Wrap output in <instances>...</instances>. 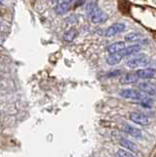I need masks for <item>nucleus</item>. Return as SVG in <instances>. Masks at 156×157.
<instances>
[{
    "label": "nucleus",
    "instance_id": "1",
    "mask_svg": "<svg viewBox=\"0 0 156 157\" xmlns=\"http://www.w3.org/2000/svg\"><path fill=\"white\" fill-rule=\"evenodd\" d=\"M86 13L93 24H101L107 20V15L98 7L96 1H91L87 4Z\"/></svg>",
    "mask_w": 156,
    "mask_h": 157
},
{
    "label": "nucleus",
    "instance_id": "2",
    "mask_svg": "<svg viewBox=\"0 0 156 157\" xmlns=\"http://www.w3.org/2000/svg\"><path fill=\"white\" fill-rule=\"evenodd\" d=\"M147 62H148V59L146 57L145 54H139V55H135V57L127 61L126 64L129 68L135 69L140 66H146L147 65Z\"/></svg>",
    "mask_w": 156,
    "mask_h": 157
},
{
    "label": "nucleus",
    "instance_id": "3",
    "mask_svg": "<svg viewBox=\"0 0 156 157\" xmlns=\"http://www.w3.org/2000/svg\"><path fill=\"white\" fill-rule=\"evenodd\" d=\"M119 94L124 97L128 98V99H133V100H140L143 101L146 95H143L140 91L136 90H131V88H127V90H123L119 92Z\"/></svg>",
    "mask_w": 156,
    "mask_h": 157
},
{
    "label": "nucleus",
    "instance_id": "4",
    "mask_svg": "<svg viewBox=\"0 0 156 157\" xmlns=\"http://www.w3.org/2000/svg\"><path fill=\"white\" fill-rule=\"evenodd\" d=\"M125 29H126V25L123 24V23H116V24H113L112 26H110L105 31L104 36L106 37L114 36H116L117 33H122L123 31H125Z\"/></svg>",
    "mask_w": 156,
    "mask_h": 157
},
{
    "label": "nucleus",
    "instance_id": "5",
    "mask_svg": "<svg viewBox=\"0 0 156 157\" xmlns=\"http://www.w3.org/2000/svg\"><path fill=\"white\" fill-rule=\"evenodd\" d=\"M139 90L143 91V93H146L148 96H155L156 95V86L154 85L147 82H141L139 85Z\"/></svg>",
    "mask_w": 156,
    "mask_h": 157
},
{
    "label": "nucleus",
    "instance_id": "6",
    "mask_svg": "<svg viewBox=\"0 0 156 157\" xmlns=\"http://www.w3.org/2000/svg\"><path fill=\"white\" fill-rule=\"evenodd\" d=\"M130 119L134 123H135V124L140 126H147L149 124V119L145 115L141 114V113H138V112L131 113Z\"/></svg>",
    "mask_w": 156,
    "mask_h": 157
},
{
    "label": "nucleus",
    "instance_id": "7",
    "mask_svg": "<svg viewBox=\"0 0 156 157\" xmlns=\"http://www.w3.org/2000/svg\"><path fill=\"white\" fill-rule=\"evenodd\" d=\"M125 40L129 42H143V43L148 42V39L143 34H141L139 33H131L129 34H127L125 36Z\"/></svg>",
    "mask_w": 156,
    "mask_h": 157
},
{
    "label": "nucleus",
    "instance_id": "8",
    "mask_svg": "<svg viewBox=\"0 0 156 157\" xmlns=\"http://www.w3.org/2000/svg\"><path fill=\"white\" fill-rule=\"evenodd\" d=\"M122 130H123V132H125L126 134H128L131 136L134 137H136V139H141L143 137V132H141L139 129H138V128H135V127H131L130 125H125L122 127Z\"/></svg>",
    "mask_w": 156,
    "mask_h": 157
},
{
    "label": "nucleus",
    "instance_id": "9",
    "mask_svg": "<svg viewBox=\"0 0 156 157\" xmlns=\"http://www.w3.org/2000/svg\"><path fill=\"white\" fill-rule=\"evenodd\" d=\"M136 76L139 78H151L155 76L156 71L152 68H147V69H140V70L135 72Z\"/></svg>",
    "mask_w": 156,
    "mask_h": 157
},
{
    "label": "nucleus",
    "instance_id": "10",
    "mask_svg": "<svg viewBox=\"0 0 156 157\" xmlns=\"http://www.w3.org/2000/svg\"><path fill=\"white\" fill-rule=\"evenodd\" d=\"M141 50V46L139 44H134V45H130L128 47H125L123 50L120 51V53L125 56H130V55H134V54L139 53Z\"/></svg>",
    "mask_w": 156,
    "mask_h": 157
},
{
    "label": "nucleus",
    "instance_id": "11",
    "mask_svg": "<svg viewBox=\"0 0 156 157\" xmlns=\"http://www.w3.org/2000/svg\"><path fill=\"white\" fill-rule=\"evenodd\" d=\"M126 47V44L123 41H119V42H115L112 43L110 45L107 47V52L109 54H113V53H117L122 51L123 49Z\"/></svg>",
    "mask_w": 156,
    "mask_h": 157
},
{
    "label": "nucleus",
    "instance_id": "12",
    "mask_svg": "<svg viewBox=\"0 0 156 157\" xmlns=\"http://www.w3.org/2000/svg\"><path fill=\"white\" fill-rule=\"evenodd\" d=\"M123 55L120 53V52H117V53H113V54H110V56L107 57L106 59V62L107 64H109L111 66H114L119 64L121 62V60L123 59Z\"/></svg>",
    "mask_w": 156,
    "mask_h": 157
},
{
    "label": "nucleus",
    "instance_id": "13",
    "mask_svg": "<svg viewBox=\"0 0 156 157\" xmlns=\"http://www.w3.org/2000/svg\"><path fill=\"white\" fill-rule=\"evenodd\" d=\"M70 9V3H57V5L54 8V11L57 15H64L66 14Z\"/></svg>",
    "mask_w": 156,
    "mask_h": 157
},
{
    "label": "nucleus",
    "instance_id": "14",
    "mask_svg": "<svg viewBox=\"0 0 156 157\" xmlns=\"http://www.w3.org/2000/svg\"><path fill=\"white\" fill-rule=\"evenodd\" d=\"M138 76H136V74L135 73H131V74H127L125 75L123 78H121V83H123V85H130V83H134L136 82L138 80Z\"/></svg>",
    "mask_w": 156,
    "mask_h": 157
},
{
    "label": "nucleus",
    "instance_id": "15",
    "mask_svg": "<svg viewBox=\"0 0 156 157\" xmlns=\"http://www.w3.org/2000/svg\"><path fill=\"white\" fill-rule=\"evenodd\" d=\"M120 144L124 147V148L126 149H128L130 151H136L138 150V147H136V145L134 144L133 141H131L129 140H127V139H121L120 140Z\"/></svg>",
    "mask_w": 156,
    "mask_h": 157
},
{
    "label": "nucleus",
    "instance_id": "16",
    "mask_svg": "<svg viewBox=\"0 0 156 157\" xmlns=\"http://www.w3.org/2000/svg\"><path fill=\"white\" fill-rule=\"evenodd\" d=\"M77 36H78L77 29H70L69 31H67L64 33V36H63V39H64V40L67 41V42H71L77 37Z\"/></svg>",
    "mask_w": 156,
    "mask_h": 157
},
{
    "label": "nucleus",
    "instance_id": "17",
    "mask_svg": "<svg viewBox=\"0 0 156 157\" xmlns=\"http://www.w3.org/2000/svg\"><path fill=\"white\" fill-rule=\"evenodd\" d=\"M116 156H119V157H131L134 156L135 154L130 152L129 150H125V149H119L117 151V153L115 154Z\"/></svg>",
    "mask_w": 156,
    "mask_h": 157
},
{
    "label": "nucleus",
    "instance_id": "18",
    "mask_svg": "<svg viewBox=\"0 0 156 157\" xmlns=\"http://www.w3.org/2000/svg\"><path fill=\"white\" fill-rule=\"evenodd\" d=\"M121 74H122L121 70H114V71H111V72H109L108 74H107V77H110V78L117 77V76H120Z\"/></svg>",
    "mask_w": 156,
    "mask_h": 157
},
{
    "label": "nucleus",
    "instance_id": "19",
    "mask_svg": "<svg viewBox=\"0 0 156 157\" xmlns=\"http://www.w3.org/2000/svg\"><path fill=\"white\" fill-rule=\"evenodd\" d=\"M3 4V1H2V0H0V5H2Z\"/></svg>",
    "mask_w": 156,
    "mask_h": 157
}]
</instances>
